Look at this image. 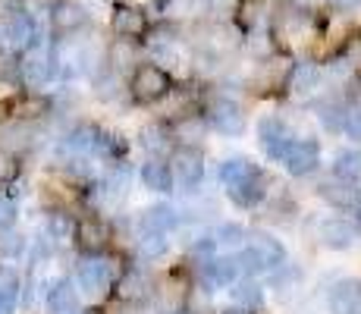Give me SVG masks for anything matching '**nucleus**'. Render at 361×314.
Instances as JSON below:
<instances>
[{"instance_id":"obj_15","label":"nucleus","mask_w":361,"mask_h":314,"mask_svg":"<svg viewBox=\"0 0 361 314\" xmlns=\"http://www.w3.org/2000/svg\"><path fill=\"white\" fill-rule=\"evenodd\" d=\"M176 223H179V217H176V211H173V207L157 205V207H151V211L142 217V229H145V233H166V229H173Z\"/></svg>"},{"instance_id":"obj_6","label":"nucleus","mask_w":361,"mask_h":314,"mask_svg":"<svg viewBox=\"0 0 361 314\" xmlns=\"http://www.w3.org/2000/svg\"><path fill=\"white\" fill-rule=\"evenodd\" d=\"M317 157H321V151H317L314 142H293V138L286 142V148H283V155H280V160L286 164V170L293 173V176L311 173L317 167Z\"/></svg>"},{"instance_id":"obj_2","label":"nucleus","mask_w":361,"mask_h":314,"mask_svg":"<svg viewBox=\"0 0 361 314\" xmlns=\"http://www.w3.org/2000/svg\"><path fill=\"white\" fill-rule=\"evenodd\" d=\"M110 286H114V267L104 258L88 255L85 261H79V267H75V289L79 292H88V296L98 298Z\"/></svg>"},{"instance_id":"obj_36","label":"nucleus","mask_w":361,"mask_h":314,"mask_svg":"<svg viewBox=\"0 0 361 314\" xmlns=\"http://www.w3.org/2000/svg\"><path fill=\"white\" fill-rule=\"evenodd\" d=\"M333 4H339V6H352L355 0H333Z\"/></svg>"},{"instance_id":"obj_11","label":"nucleus","mask_w":361,"mask_h":314,"mask_svg":"<svg viewBox=\"0 0 361 314\" xmlns=\"http://www.w3.org/2000/svg\"><path fill=\"white\" fill-rule=\"evenodd\" d=\"M114 29H116V35H120L123 41H132V38H138V35L148 29V23H145V13L142 10L120 6V10L114 13Z\"/></svg>"},{"instance_id":"obj_33","label":"nucleus","mask_w":361,"mask_h":314,"mask_svg":"<svg viewBox=\"0 0 361 314\" xmlns=\"http://www.w3.org/2000/svg\"><path fill=\"white\" fill-rule=\"evenodd\" d=\"M142 145H145V148H148V151H157V148H161V129H157V126H151V129H145L142 132Z\"/></svg>"},{"instance_id":"obj_12","label":"nucleus","mask_w":361,"mask_h":314,"mask_svg":"<svg viewBox=\"0 0 361 314\" xmlns=\"http://www.w3.org/2000/svg\"><path fill=\"white\" fill-rule=\"evenodd\" d=\"M255 251V258H258L261 270H270V267H280L283 261H286V251L276 239H270V236H255V242L248 246Z\"/></svg>"},{"instance_id":"obj_29","label":"nucleus","mask_w":361,"mask_h":314,"mask_svg":"<svg viewBox=\"0 0 361 314\" xmlns=\"http://www.w3.org/2000/svg\"><path fill=\"white\" fill-rule=\"evenodd\" d=\"M235 302H242V308H245V305H258L261 302V289L258 286H252V283L239 286V289H235Z\"/></svg>"},{"instance_id":"obj_10","label":"nucleus","mask_w":361,"mask_h":314,"mask_svg":"<svg viewBox=\"0 0 361 314\" xmlns=\"http://www.w3.org/2000/svg\"><path fill=\"white\" fill-rule=\"evenodd\" d=\"M170 173H173V176H176L185 188H189V186H195L198 179H201V173H204V164H201V157L195 155V151L183 148V151H176V157H173Z\"/></svg>"},{"instance_id":"obj_18","label":"nucleus","mask_w":361,"mask_h":314,"mask_svg":"<svg viewBox=\"0 0 361 314\" xmlns=\"http://www.w3.org/2000/svg\"><path fill=\"white\" fill-rule=\"evenodd\" d=\"M142 183L151 188V192H170V186H173V173H170V167L166 164H145L142 167Z\"/></svg>"},{"instance_id":"obj_25","label":"nucleus","mask_w":361,"mask_h":314,"mask_svg":"<svg viewBox=\"0 0 361 314\" xmlns=\"http://www.w3.org/2000/svg\"><path fill=\"white\" fill-rule=\"evenodd\" d=\"M116 289H120L123 298H142L145 292H148V283L142 280V274H126V277L120 280V286H116Z\"/></svg>"},{"instance_id":"obj_31","label":"nucleus","mask_w":361,"mask_h":314,"mask_svg":"<svg viewBox=\"0 0 361 314\" xmlns=\"http://www.w3.org/2000/svg\"><path fill=\"white\" fill-rule=\"evenodd\" d=\"M19 97V88L13 79H6V76H0V104H13Z\"/></svg>"},{"instance_id":"obj_26","label":"nucleus","mask_w":361,"mask_h":314,"mask_svg":"<svg viewBox=\"0 0 361 314\" xmlns=\"http://www.w3.org/2000/svg\"><path fill=\"white\" fill-rule=\"evenodd\" d=\"M321 195H324V198H330L333 205H345V201L355 198V192L345 186V179H343V183H324L321 186Z\"/></svg>"},{"instance_id":"obj_28","label":"nucleus","mask_w":361,"mask_h":314,"mask_svg":"<svg viewBox=\"0 0 361 314\" xmlns=\"http://www.w3.org/2000/svg\"><path fill=\"white\" fill-rule=\"evenodd\" d=\"M321 120L327 123L330 129H343L345 116H343V110H339L336 104H321Z\"/></svg>"},{"instance_id":"obj_1","label":"nucleus","mask_w":361,"mask_h":314,"mask_svg":"<svg viewBox=\"0 0 361 314\" xmlns=\"http://www.w3.org/2000/svg\"><path fill=\"white\" fill-rule=\"evenodd\" d=\"M19 76H23L25 88L38 92V88L51 85L54 76H57V57L47 47H29L23 54V63H19Z\"/></svg>"},{"instance_id":"obj_23","label":"nucleus","mask_w":361,"mask_h":314,"mask_svg":"<svg viewBox=\"0 0 361 314\" xmlns=\"http://www.w3.org/2000/svg\"><path fill=\"white\" fill-rule=\"evenodd\" d=\"M19 173H23V164H19V155L16 151H6L0 148V186H10L19 179Z\"/></svg>"},{"instance_id":"obj_14","label":"nucleus","mask_w":361,"mask_h":314,"mask_svg":"<svg viewBox=\"0 0 361 314\" xmlns=\"http://www.w3.org/2000/svg\"><path fill=\"white\" fill-rule=\"evenodd\" d=\"M286 142H289L286 129H283V123L276 120V116H270V120L261 123V145H264V151H267V155L280 157L283 148H286Z\"/></svg>"},{"instance_id":"obj_32","label":"nucleus","mask_w":361,"mask_h":314,"mask_svg":"<svg viewBox=\"0 0 361 314\" xmlns=\"http://www.w3.org/2000/svg\"><path fill=\"white\" fill-rule=\"evenodd\" d=\"M345 132H349V138H355V142H361V107L352 110L349 116H345Z\"/></svg>"},{"instance_id":"obj_16","label":"nucleus","mask_w":361,"mask_h":314,"mask_svg":"<svg viewBox=\"0 0 361 314\" xmlns=\"http://www.w3.org/2000/svg\"><path fill=\"white\" fill-rule=\"evenodd\" d=\"M29 251V239L19 229H0V261H16Z\"/></svg>"},{"instance_id":"obj_5","label":"nucleus","mask_w":361,"mask_h":314,"mask_svg":"<svg viewBox=\"0 0 361 314\" xmlns=\"http://www.w3.org/2000/svg\"><path fill=\"white\" fill-rule=\"evenodd\" d=\"M88 23V10L79 0H57L51 6V25L57 35H75Z\"/></svg>"},{"instance_id":"obj_13","label":"nucleus","mask_w":361,"mask_h":314,"mask_svg":"<svg viewBox=\"0 0 361 314\" xmlns=\"http://www.w3.org/2000/svg\"><path fill=\"white\" fill-rule=\"evenodd\" d=\"M330 305H333V311L336 314L358 311L361 308V283H355V280L339 283L336 289H333V296H330Z\"/></svg>"},{"instance_id":"obj_20","label":"nucleus","mask_w":361,"mask_h":314,"mask_svg":"<svg viewBox=\"0 0 361 314\" xmlns=\"http://www.w3.org/2000/svg\"><path fill=\"white\" fill-rule=\"evenodd\" d=\"M289 88L298 92V95L317 88V66H311V63H298V66L293 69V76H289Z\"/></svg>"},{"instance_id":"obj_7","label":"nucleus","mask_w":361,"mask_h":314,"mask_svg":"<svg viewBox=\"0 0 361 314\" xmlns=\"http://www.w3.org/2000/svg\"><path fill=\"white\" fill-rule=\"evenodd\" d=\"M44 308H47V314H79L82 298H79L75 283H69V280L54 283L44 296Z\"/></svg>"},{"instance_id":"obj_34","label":"nucleus","mask_w":361,"mask_h":314,"mask_svg":"<svg viewBox=\"0 0 361 314\" xmlns=\"http://www.w3.org/2000/svg\"><path fill=\"white\" fill-rule=\"evenodd\" d=\"M179 138H185V142H195V138H201V123L198 120H185L183 126H179Z\"/></svg>"},{"instance_id":"obj_9","label":"nucleus","mask_w":361,"mask_h":314,"mask_svg":"<svg viewBox=\"0 0 361 314\" xmlns=\"http://www.w3.org/2000/svg\"><path fill=\"white\" fill-rule=\"evenodd\" d=\"M321 239L327 242L330 248H349L352 242L358 239V227L349 217H330L321 227Z\"/></svg>"},{"instance_id":"obj_37","label":"nucleus","mask_w":361,"mask_h":314,"mask_svg":"<svg viewBox=\"0 0 361 314\" xmlns=\"http://www.w3.org/2000/svg\"><path fill=\"white\" fill-rule=\"evenodd\" d=\"M164 4H173V0H164Z\"/></svg>"},{"instance_id":"obj_24","label":"nucleus","mask_w":361,"mask_h":314,"mask_svg":"<svg viewBox=\"0 0 361 314\" xmlns=\"http://www.w3.org/2000/svg\"><path fill=\"white\" fill-rule=\"evenodd\" d=\"M336 176L339 179H361V151H343L336 157Z\"/></svg>"},{"instance_id":"obj_17","label":"nucleus","mask_w":361,"mask_h":314,"mask_svg":"<svg viewBox=\"0 0 361 314\" xmlns=\"http://www.w3.org/2000/svg\"><path fill=\"white\" fill-rule=\"evenodd\" d=\"M230 195H233L235 205H255V201L264 198V179L255 173V176H248V179H242V183L230 186Z\"/></svg>"},{"instance_id":"obj_21","label":"nucleus","mask_w":361,"mask_h":314,"mask_svg":"<svg viewBox=\"0 0 361 314\" xmlns=\"http://www.w3.org/2000/svg\"><path fill=\"white\" fill-rule=\"evenodd\" d=\"M255 164L252 160H226L224 167H220V179H224L226 186H235V183H242V179H248V176H255Z\"/></svg>"},{"instance_id":"obj_8","label":"nucleus","mask_w":361,"mask_h":314,"mask_svg":"<svg viewBox=\"0 0 361 314\" xmlns=\"http://www.w3.org/2000/svg\"><path fill=\"white\" fill-rule=\"evenodd\" d=\"M211 123L217 126V132H226V135H239L242 126H245V116H242V107L230 97H217L211 104Z\"/></svg>"},{"instance_id":"obj_4","label":"nucleus","mask_w":361,"mask_h":314,"mask_svg":"<svg viewBox=\"0 0 361 314\" xmlns=\"http://www.w3.org/2000/svg\"><path fill=\"white\" fill-rule=\"evenodd\" d=\"M170 92V79H166V73L161 66H138L135 76H132V95L138 97V101H157V97H164Z\"/></svg>"},{"instance_id":"obj_22","label":"nucleus","mask_w":361,"mask_h":314,"mask_svg":"<svg viewBox=\"0 0 361 314\" xmlns=\"http://www.w3.org/2000/svg\"><path fill=\"white\" fill-rule=\"evenodd\" d=\"M166 233H145L142 239H138V251H142V258H148V261H154V258L166 255Z\"/></svg>"},{"instance_id":"obj_19","label":"nucleus","mask_w":361,"mask_h":314,"mask_svg":"<svg viewBox=\"0 0 361 314\" xmlns=\"http://www.w3.org/2000/svg\"><path fill=\"white\" fill-rule=\"evenodd\" d=\"M235 274H239V267H235V261H230V258H217V261H207L204 264V280L211 286L230 283Z\"/></svg>"},{"instance_id":"obj_27","label":"nucleus","mask_w":361,"mask_h":314,"mask_svg":"<svg viewBox=\"0 0 361 314\" xmlns=\"http://www.w3.org/2000/svg\"><path fill=\"white\" fill-rule=\"evenodd\" d=\"M16 223V201L6 192H0V229H10Z\"/></svg>"},{"instance_id":"obj_35","label":"nucleus","mask_w":361,"mask_h":314,"mask_svg":"<svg viewBox=\"0 0 361 314\" xmlns=\"http://www.w3.org/2000/svg\"><path fill=\"white\" fill-rule=\"evenodd\" d=\"M345 60H349L355 69H361V38H355L349 47H345Z\"/></svg>"},{"instance_id":"obj_30","label":"nucleus","mask_w":361,"mask_h":314,"mask_svg":"<svg viewBox=\"0 0 361 314\" xmlns=\"http://www.w3.org/2000/svg\"><path fill=\"white\" fill-rule=\"evenodd\" d=\"M242 239V229L239 227H220L217 233H214V242H220V246H233V242Z\"/></svg>"},{"instance_id":"obj_3","label":"nucleus","mask_w":361,"mask_h":314,"mask_svg":"<svg viewBox=\"0 0 361 314\" xmlns=\"http://www.w3.org/2000/svg\"><path fill=\"white\" fill-rule=\"evenodd\" d=\"M73 239L85 255H101L110 246V227L101 217H82L73 223Z\"/></svg>"}]
</instances>
